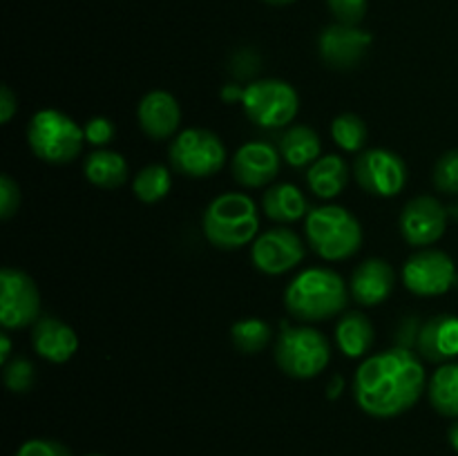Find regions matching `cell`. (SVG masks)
I'll use <instances>...</instances> for the list:
<instances>
[{
	"label": "cell",
	"instance_id": "f35d334b",
	"mask_svg": "<svg viewBox=\"0 0 458 456\" xmlns=\"http://www.w3.org/2000/svg\"><path fill=\"white\" fill-rule=\"evenodd\" d=\"M447 436H450V445L454 447V450L458 452V420L454 425H452L450 427V434H447Z\"/></svg>",
	"mask_w": 458,
	"mask_h": 456
},
{
	"label": "cell",
	"instance_id": "9a60e30c",
	"mask_svg": "<svg viewBox=\"0 0 458 456\" xmlns=\"http://www.w3.org/2000/svg\"><path fill=\"white\" fill-rule=\"evenodd\" d=\"M282 168L280 150L267 141H249L233 156V174L246 188H262L276 182Z\"/></svg>",
	"mask_w": 458,
	"mask_h": 456
},
{
	"label": "cell",
	"instance_id": "d590c367",
	"mask_svg": "<svg viewBox=\"0 0 458 456\" xmlns=\"http://www.w3.org/2000/svg\"><path fill=\"white\" fill-rule=\"evenodd\" d=\"M222 98L226 103H233V101H240L244 98V88H240V85H226V88L222 89Z\"/></svg>",
	"mask_w": 458,
	"mask_h": 456
},
{
	"label": "cell",
	"instance_id": "7402d4cb",
	"mask_svg": "<svg viewBox=\"0 0 458 456\" xmlns=\"http://www.w3.org/2000/svg\"><path fill=\"white\" fill-rule=\"evenodd\" d=\"M349 179V168L343 156L325 155L311 164L307 173V183L311 192L322 199H334L344 190Z\"/></svg>",
	"mask_w": 458,
	"mask_h": 456
},
{
	"label": "cell",
	"instance_id": "9c48e42d",
	"mask_svg": "<svg viewBox=\"0 0 458 456\" xmlns=\"http://www.w3.org/2000/svg\"><path fill=\"white\" fill-rule=\"evenodd\" d=\"M40 291L25 271L4 266L0 271V325L25 329L38 320Z\"/></svg>",
	"mask_w": 458,
	"mask_h": 456
},
{
	"label": "cell",
	"instance_id": "2e32d148",
	"mask_svg": "<svg viewBox=\"0 0 458 456\" xmlns=\"http://www.w3.org/2000/svg\"><path fill=\"white\" fill-rule=\"evenodd\" d=\"M139 128L155 141H164L177 134L182 123V107L170 92L155 89L141 98L137 107Z\"/></svg>",
	"mask_w": 458,
	"mask_h": 456
},
{
	"label": "cell",
	"instance_id": "d6a6232c",
	"mask_svg": "<svg viewBox=\"0 0 458 456\" xmlns=\"http://www.w3.org/2000/svg\"><path fill=\"white\" fill-rule=\"evenodd\" d=\"M16 456H72L63 443L49 441V438H31L18 447Z\"/></svg>",
	"mask_w": 458,
	"mask_h": 456
},
{
	"label": "cell",
	"instance_id": "83f0119b",
	"mask_svg": "<svg viewBox=\"0 0 458 456\" xmlns=\"http://www.w3.org/2000/svg\"><path fill=\"white\" fill-rule=\"evenodd\" d=\"M331 137L344 152H358L367 143V125L358 114H340L331 123Z\"/></svg>",
	"mask_w": 458,
	"mask_h": 456
},
{
	"label": "cell",
	"instance_id": "4316f807",
	"mask_svg": "<svg viewBox=\"0 0 458 456\" xmlns=\"http://www.w3.org/2000/svg\"><path fill=\"white\" fill-rule=\"evenodd\" d=\"M271 335V325L259 317H244L231 326V340L242 353L264 351Z\"/></svg>",
	"mask_w": 458,
	"mask_h": 456
},
{
	"label": "cell",
	"instance_id": "7c38bea8",
	"mask_svg": "<svg viewBox=\"0 0 458 456\" xmlns=\"http://www.w3.org/2000/svg\"><path fill=\"white\" fill-rule=\"evenodd\" d=\"M304 258V241L295 231L286 226L268 228L253 241L250 259L255 268L267 275H282L298 266Z\"/></svg>",
	"mask_w": 458,
	"mask_h": 456
},
{
	"label": "cell",
	"instance_id": "f546056e",
	"mask_svg": "<svg viewBox=\"0 0 458 456\" xmlns=\"http://www.w3.org/2000/svg\"><path fill=\"white\" fill-rule=\"evenodd\" d=\"M434 186L447 195H458V150H450L434 165Z\"/></svg>",
	"mask_w": 458,
	"mask_h": 456
},
{
	"label": "cell",
	"instance_id": "277c9868",
	"mask_svg": "<svg viewBox=\"0 0 458 456\" xmlns=\"http://www.w3.org/2000/svg\"><path fill=\"white\" fill-rule=\"evenodd\" d=\"M304 231L309 246L327 262L352 258L362 244L360 222L343 206H320L309 210Z\"/></svg>",
	"mask_w": 458,
	"mask_h": 456
},
{
	"label": "cell",
	"instance_id": "60d3db41",
	"mask_svg": "<svg viewBox=\"0 0 458 456\" xmlns=\"http://www.w3.org/2000/svg\"><path fill=\"white\" fill-rule=\"evenodd\" d=\"M88 456H101V454H88Z\"/></svg>",
	"mask_w": 458,
	"mask_h": 456
},
{
	"label": "cell",
	"instance_id": "8d00e7d4",
	"mask_svg": "<svg viewBox=\"0 0 458 456\" xmlns=\"http://www.w3.org/2000/svg\"><path fill=\"white\" fill-rule=\"evenodd\" d=\"M12 358V340L7 334H0V365H7Z\"/></svg>",
	"mask_w": 458,
	"mask_h": 456
},
{
	"label": "cell",
	"instance_id": "ffe728a7",
	"mask_svg": "<svg viewBox=\"0 0 458 456\" xmlns=\"http://www.w3.org/2000/svg\"><path fill=\"white\" fill-rule=\"evenodd\" d=\"M262 208L273 222L293 224L309 215V201L304 192L293 183H277L264 192Z\"/></svg>",
	"mask_w": 458,
	"mask_h": 456
},
{
	"label": "cell",
	"instance_id": "3957f363",
	"mask_svg": "<svg viewBox=\"0 0 458 456\" xmlns=\"http://www.w3.org/2000/svg\"><path fill=\"white\" fill-rule=\"evenodd\" d=\"M201 226H204L206 240L217 249H242L250 244L259 231L258 206L249 195L224 192L206 206Z\"/></svg>",
	"mask_w": 458,
	"mask_h": 456
},
{
	"label": "cell",
	"instance_id": "1f68e13d",
	"mask_svg": "<svg viewBox=\"0 0 458 456\" xmlns=\"http://www.w3.org/2000/svg\"><path fill=\"white\" fill-rule=\"evenodd\" d=\"M21 206V186L12 174H0V217L12 219Z\"/></svg>",
	"mask_w": 458,
	"mask_h": 456
},
{
	"label": "cell",
	"instance_id": "6da1fadb",
	"mask_svg": "<svg viewBox=\"0 0 458 456\" xmlns=\"http://www.w3.org/2000/svg\"><path fill=\"white\" fill-rule=\"evenodd\" d=\"M423 362L407 347L369 356L353 376V398L365 414L374 418H394L405 414L423 396Z\"/></svg>",
	"mask_w": 458,
	"mask_h": 456
},
{
	"label": "cell",
	"instance_id": "e0dca14e",
	"mask_svg": "<svg viewBox=\"0 0 458 456\" xmlns=\"http://www.w3.org/2000/svg\"><path fill=\"white\" fill-rule=\"evenodd\" d=\"M394 286H396V273H394L392 264L387 259L380 258L365 259L353 271L352 282H349V291H352L353 300L362 307L383 304L394 293Z\"/></svg>",
	"mask_w": 458,
	"mask_h": 456
},
{
	"label": "cell",
	"instance_id": "30bf717a",
	"mask_svg": "<svg viewBox=\"0 0 458 456\" xmlns=\"http://www.w3.org/2000/svg\"><path fill=\"white\" fill-rule=\"evenodd\" d=\"M353 177L358 186L369 195L394 197L405 188L407 165L396 152L387 148H374L358 156L353 164Z\"/></svg>",
	"mask_w": 458,
	"mask_h": 456
},
{
	"label": "cell",
	"instance_id": "8992f818",
	"mask_svg": "<svg viewBox=\"0 0 458 456\" xmlns=\"http://www.w3.org/2000/svg\"><path fill=\"white\" fill-rule=\"evenodd\" d=\"M331 360L329 340L313 326H286L277 335L276 362L286 376L316 378Z\"/></svg>",
	"mask_w": 458,
	"mask_h": 456
},
{
	"label": "cell",
	"instance_id": "836d02e7",
	"mask_svg": "<svg viewBox=\"0 0 458 456\" xmlns=\"http://www.w3.org/2000/svg\"><path fill=\"white\" fill-rule=\"evenodd\" d=\"M83 132L85 141H89L92 146H107V143L114 139L116 128L110 119H106V116H94V119H89L88 123H85Z\"/></svg>",
	"mask_w": 458,
	"mask_h": 456
},
{
	"label": "cell",
	"instance_id": "5bb4252c",
	"mask_svg": "<svg viewBox=\"0 0 458 456\" xmlns=\"http://www.w3.org/2000/svg\"><path fill=\"white\" fill-rule=\"evenodd\" d=\"M450 210L437 197L420 195L407 201L401 213V232L407 244L432 246L445 235Z\"/></svg>",
	"mask_w": 458,
	"mask_h": 456
},
{
	"label": "cell",
	"instance_id": "d4e9b609",
	"mask_svg": "<svg viewBox=\"0 0 458 456\" xmlns=\"http://www.w3.org/2000/svg\"><path fill=\"white\" fill-rule=\"evenodd\" d=\"M429 402L438 414L458 418V362H447L434 371L429 380Z\"/></svg>",
	"mask_w": 458,
	"mask_h": 456
},
{
	"label": "cell",
	"instance_id": "ba28073f",
	"mask_svg": "<svg viewBox=\"0 0 458 456\" xmlns=\"http://www.w3.org/2000/svg\"><path fill=\"white\" fill-rule=\"evenodd\" d=\"M170 164L183 177H210L226 164V146L210 130L188 128L170 143Z\"/></svg>",
	"mask_w": 458,
	"mask_h": 456
},
{
	"label": "cell",
	"instance_id": "484cf974",
	"mask_svg": "<svg viewBox=\"0 0 458 456\" xmlns=\"http://www.w3.org/2000/svg\"><path fill=\"white\" fill-rule=\"evenodd\" d=\"M170 188H173V177H170V170L161 164H150L141 168L132 182L134 195L143 204H157L168 195Z\"/></svg>",
	"mask_w": 458,
	"mask_h": 456
},
{
	"label": "cell",
	"instance_id": "cb8c5ba5",
	"mask_svg": "<svg viewBox=\"0 0 458 456\" xmlns=\"http://www.w3.org/2000/svg\"><path fill=\"white\" fill-rule=\"evenodd\" d=\"M85 177L89 183L98 188H119L128 179V164L123 156L114 150H97L85 159Z\"/></svg>",
	"mask_w": 458,
	"mask_h": 456
},
{
	"label": "cell",
	"instance_id": "8fae6325",
	"mask_svg": "<svg viewBox=\"0 0 458 456\" xmlns=\"http://www.w3.org/2000/svg\"><path fill=\"white\" fill-rule=\"evenodd\" d=\"M454 280V259L438 249L419 250L403 266V284L414 295H443Z\"/></svg>",
	"mask_w": 458,
	"mask_h": 456
},
{
	"label": "cell",
	"instance_id": "ac0fdd59",
	"mask_svg": "<svg viewBox=\"0 0 458 456\" xmlns=\"http://www.w3.org/2000/svg\"><path fill=\"white\" fill-rule=\"evenodd\" d=\"M31 347L45 360L63 365L79 349V335L67 322L54 316H43L34 322V329H31Z\"/></svg>",
	"mask_w": 458,
	"mask_h": 456
},
{
	"label": "cell",
	"instance_id": "44dd1931",
	"mask_svg": "<svg viewBox=\"0 0 458 456\" xmlns=\"http://www.w3.org/2000/svg\"><path fill=\"white\" fill-rule=\"evenodd\" d=\"M376 340L374 325L360 311L344 313L335 326V342L347 358H362L371 351Z\"/></svg>",
	"mask_w": 458,
	"mask_h": 456
},
{
	"label": "cell",
	"instance_id": "5b68a950",
	"mask_svg": "<svg viewBox=\"0 0 458 456\" xmlns=\"http://www.w3.org/2000/svg\"><path fill=\"white\" fill-rule=\"evenodd\" d=\"M27 143L40 161L63 165L81 155L85 132L72 116L61 110H40L27 125Z\"/></svg>",
	"mask_w": 458,
	"mask_h": 456
},
{
	"label": "cell",
	"instance_id": "e575fe53",
	"mask_svg": "<svg viewBox=\"0 0 458 456\" xmlns=\"http://www.w3.org/2000/svg\"><path fill=\"white\" fill-rule=\"evenodd\" d=\"M18 112V98L9 85L0 88V123H9L12 116Z\"/></svg>",
	"mask_w": 458,
	"mask_h": 456
},
{
	"label": "cell",
	"instance_id": "d6986e66",
	"mask_svg": "<svg viewBox=\"0 0 458 456\" xmlns=\"http://www.w3.org/2000/svg\"><path fill=\"white\" fill-rule=\"evenodd\" d=\"M419 351L429 362H447L458 356V317L434 316L419 331Z\"/></svg>",
	"mask_w": 458,
	"mask_h": 456
},
{
	"label": "cell",
	"instance_id": "74e56055",
	"mask_svg": "<svg viewBox=\"0 0 458 456\" xmlns=\"http://www.w3.org/2000/svg\"><path fill=\"white\" fill-rule=\"evenodd\" d=\"M331 392H329V396L331 398H335V396H338V393L340 392H343V378H338V376H335V378H334V383H331Z\"/></svg>",
	"mask_w": 458,
	"mask_h": 456
},
{
	"label": "cell",
	"instance_id": "7a4b0ae2",
	"mask_svg": "<svg viewBox=\"0 0 458 456\" xmlns=\"http://www.w3.org/2000/svg\"><path fill=\"white\" fill-rule=\"evenodd\" d=\"M349 291L340 273L313 266L300 273L284 291V307L302 322H320L347 307Z\"/></svg>",
	"mask_w": 458,
	"mask_h": 456
},
{
	"label": "cell",
	"instance_id": "ab89813d",
	"mask_svg": "<svg viewBox=\"0 0 458 456\" xmlns=\"http://www.w3.org/2000/svg\"><path fill=\"white\" fill-rule=\"evenodd\" d=\"M264 3L276 4V7H282V4H291V3H295V0H264Z\"/></svg>",
	"mask_w": 458,
	"mask_h": 456
},
{
	"label": "cell",
	"instance_id": "4fadbf2b",
	"mask_svg": "<svg viewBox=\"0 0 458 456\" xmlns=\"http://www.w3.org/2000/svg\"><path fill=\"white\" fill-rule=\"evenodd\" d=\"M371 40L374 36L360 27L334 22L318 36V52L322 61L334 70H353L369 52Z\"/></svg>",
	"mask_w": 458,
	"mask_h": 456
},
{
	"label": "cell",
	"instance_id": "4dcf8cb0",
	"mask_svg": "<svg viewBox=\"0 0 458 456\" xmlns=\"http://www.w3.org/2000/svg\"><path fill=\"white\" fill-rule=\"evenodd\" d=\"M329 12L334 13L335 22L343 25H356L365 18L367 0H327Z\"/></svg>",
	"mask_w": 458,
	"mask_h": 456
},
{
	"label": "cell",
	"instance_id": "f1b7e54d",
	"mask_svg": "<svg viewBox=\"0 0 458 456\" xmlns=\"http://www.w3.org/2000/svg\"><path fill=\"white\" fill-rule=\"evenodd\" d=\"M36 369L27 358H13L4 365V384H7L9 392L13 393H25L30 392L31 384H34Z\"/></svg>",
	"mask_w": 458,
	"mask_h": 456
},
{
	"label": "cell",
	"instance_id": "603a6c76",
	"mask_svg": "<svg viewBox=\"0 0 458 456\" xmlns=\"http://www.w3.org/2000/svg\"><path fill=\"white\" fill-rule=\"evenodd\" d=\"M320 137L309 125H291L280 137V155L293 168H304L320 159Z\"/></svg>",
	"mask_w": 458,
	"mask_h": 456
},
{
	"label": "cell",
	"instance_id": "52a82bcc",
	"mask_svg": "<svg viewBox=\"0 0 458 456\" xmlns=\"http://www.w3.org/2000/svg\"><path fill=\"white\" fill-rule=\"evenodd\" d=\"M244 114L259 128H284L300 110V97L295 88L280 79L253 80L244 88L242 98Z\"/></svg>",
	"mask_w": 458,
	"mask_h": 456
}]
</instances>
